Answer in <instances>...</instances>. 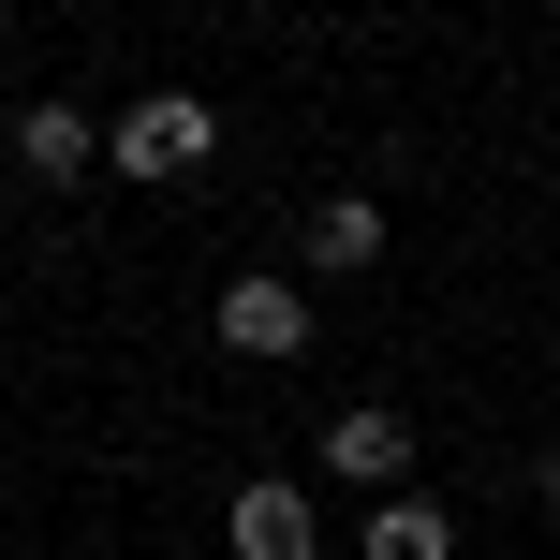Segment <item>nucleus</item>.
Instances as JSON below:
<instances>
[{
    "mask_svg": "<svg viewBox=\"0 0 560 560\" xmlns=\"http://www.w3.org/2000/svg\"><path fill=\"white\" fill-rule=\"evenodd\" d=\"M192 163H207V104H177V89H163V104L118 118V177H192Z\"/></svg>",
    "mask_w": 560,
    "mask_h": 560,
    "instance_id": "1",
    "label": "nucleus"
},
{
    "mask_svg": "<svg viewBox=\"0 0 560 560\" xmlns=\"http://www.w3.org/2000/svg\"><path fill=\"white\" fill-rule=\"evenodd\" d=\"M15 163H30V177H45V192H74V177H89V163H104V133H89V118H74V104H30V118H15Z\"/></svg>",
    "mask_w": 560,
    "mask_h": 560,
    "instance_id": "4",
    "label": "nucleus"
},
{
    "mask_svg": "<svg viewBox=\"0 0 560 560\" xmlns=\"http://www.w3.org/2000/svg\"><path fill=\"white\" fill-rule=\"evenodd\" d=\"M236 560H325V532H310L295 487H236Z\"/></svg>",
    "mask_w": 560,
    "mask_h": 560,
    "instance_id": "5",
    "label": "nucleus"
},
{
    "mask_svg": "<svg viewBox=\"0 0 560 560\" xmlns=\"http://www.w3.org/2000/svg\"><path fill=\"white\" fill-rule=\"evenodd\" d=\"M369 252H384V207H369V192H325V207H310V266H369Z\"/></svg>",
    "mask_w": 560,
    "mask_h": 560,
    "instance_id": "6",
    "label": "nucleus"
},
{
    "mask_svg": "<svg viewBox=\"0 0 560 560\" xmlns=\"http://www.w3.org/2000/svg\"><path fill=\"white\" fill-rule=\"evenodd\" d=\"M354 560H457V532H443L428 502H384V516H369V546H354Z\"/></svg>",
    "mask_w": 560,
    "mask_h": 560,
    "instance_id": "7",
    "label": "nucleus"
},
{
    "mask_svg": "<svg viewBox=\"0 0 560 560\" xmlns=\"http://www.w3.org/2000/svg\"><path fill=\"white\" fill-rule=\"evenodd\" d=\"M222 339H236V354H310V295H295V280H236Z\"/></svg>",
    "mask_w": 560,
    "mask_h": 560,
    "instance_id": "2",
    "label": "nucleus"
},
{
    "mask_svg": "<svg viewBox=\"0 0 560 560\" xmlns=\"http://www.w3.org/2000/svg\"><path fill=\"white\" fill-rule=\"evenodd\" d=\"M398 457H413V428H398L384 398H354V413H325V472H354V487H398Z\"/></svg>",
    "mask_w": 560,
    "mask_h": 560,
    "instance_id": "3",
    "label": "nucleus"
}]
</instances>
